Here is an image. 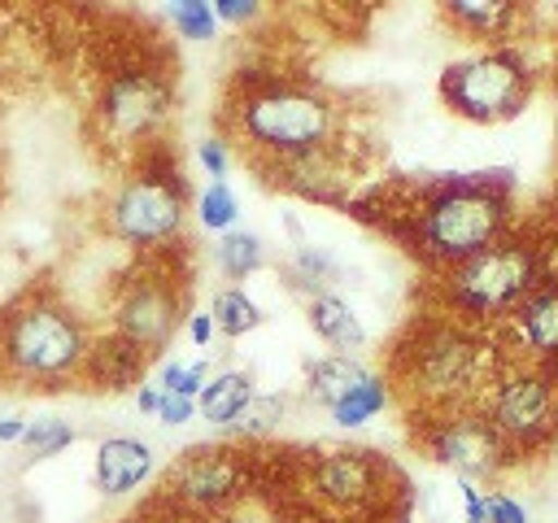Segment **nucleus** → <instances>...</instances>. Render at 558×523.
I'll return each instance as SVG.
<instances>
[{
	"label": "nucleus",
	"mask_w": 558,
	"mask_h": 523,
	"mask_svg": "<svg viewBox=\"0 0 558 523\" xmlns=\"http://www.w3.org/2000/svg\"><path fill=\"white\" fill-rule=\"evenodd\" d=\"M514 179L510 170H475V174H440L414 192V200L384 209L388 231L418 257L427 270H458L497 244L514 222Z\"/></svg>",
	"instance_id": "obj_1"
},
{
	"label": "nucleus",
	"mask_w": 558,
	"mask_h": 523,
	"mask_svg": "<svg viewBox=\"0 0 558 523\" xmlns=\"http://www.w3.org/2000/svg\"><path fill=\"white\" fill-rule=\"evenodd\" d=\"M388 362H392V384L410 405V418H436V414L484 410L510 353L501 340H488L480 327L462 318L423 314L418 323L405 327Z\"/></svg>",
	"instance_id": "obj_2"
},
{
	"label": "nucleus",
	"mask_w": 558,
	"mask_h": 523,
	"mask_svg": "<svg viewBox=\"0 0 558 523\" xmlns=\"http://www.w3.org/2000/svg\"><path fill=\"white\" fill-rule=\"evenodd\" d=\"M244 148L266 153L279 166L336 153V105L301 78H248L231 105Z\"/></svg>",
	"instance_id": "obj_3"
},
{
	"label": "nucleus",
	"mask_w": 558,
	"mask_h": 523,
	"mask_svg": "<svg viewBox=\"0 0 558 523\" xmlns=\"http://www.w3.org/2000/svg\"><path fill=\"white\" fill-rule=\"evenodd\" d=\"M545 244L532 231H506L480 257L440 275V314L471 327L506 323L510 309L545 279Z\"/></svg>",
	"instance_id": "obj_4"
},
{
	"label": "nucleus",
	"mask_w": 558,
	"mask_h": 523,
	"mask_svg": "<svg viewBox=\"0 0 558 523\" xmlns=\"http://www.w3.org/2000/svg\"><path fill=\"white\" fill-rule=\"evenodd\" d=\"M87 353L92 344L78 314L52 296H31L4 318L0 357L17 379H39V384L70 379L74 370L87 366Z\"/></svg>",
	"instance_id": "obj_5"
},
{
	"label": "nucleus",
	"mask_w": 558,
	"mask_h": 523,
	"mask_svg": "<svg viewBox=\"0 0 558 523\" xmlns=\"http://www.w3.org/2000/svg\"><path fill=\"white\" fill-rule=\"evenodd\" d=\"M187 214V179L166 153H148L109 200V231L135 248L179 240Z\"/></svg>",
	"instance_id": "obj_6"
},
{
	"label": "nucleus",
	"mask_w": 558,
	"mask_h": 523,
	"mask_svg": "<svg viewBox=\"0 0 558 523\" xmlns=\"http://www.w3.org/2000/svg\"><path fill=\"white\" fill-rule=\"evenodd\" d=\"M484 418L523 462L558 445V366L510 357L484 401Z\"/></svg>",
	"instance_id": "obj_7"
},
{
	"label": "nucleus",
	"mask_w": 558,
	"mask_h": 523,
	"mask_svg": "<svg viewBox=\"0 0 558 523\" xmlns=\"http://www.w3.org/2000/svg\"><path fill=\"white\" fill-rule=\"evenodd\" d=\"M440 100L449 105V113L466 122H510L532 100V65L514 44L484 48L475 57L445 65Z\"/></svg>",
	"instance_id": "obj_8"
},
{
	"label": "nucleus",
	"mask_w": 558,
	"mask_h": 523,
	"mask_svg": "<svg viewBox=\"0 0 558 523\" xmlns=\"http://www.w3.org/2000/svg\"><path fill=\"white\" fill-rule=\"evenodd\" d=\"M397 484V466H388L375 449H357V445H336V449H314L301 462V488L305 497H314L318 506L336 510V514H353V510H375Z\"/></svg>",
	"instance_id": "obj_9"
},
{
	"label": "nucleus",
	"mask_w": 558,
	"mask_h": 523,
	"mask_svg": "<svg viewBox=\"0 0 558 523\" xmlns=\"http://www.w3.org/2000/svg\"><path fill=\"white\" fill-rule=\"evenodd\" d=\"M414 445L458 471L466 484L475 479H497L506 475L519 458L510 453V445L497 436V427L484 418V410H462V414H436V418H414Z\"/></svg>",
	"instance_id": "obj_10"
},
{
	"label": "nucleus",
	"mask_w": 558,
	"mask_h": 523,
	"mask_svg": "<svg viewBox=\"0 0 558 523\" xmlns=\"http://www.w3.org/2000/svg\"><path fill=\"white\" fill-rule=\"evenodd\" d=\"M174 105V83L161 65L153 61H126L122 70L109 74V83L100 87L96 113L109 139L118 144H144L153 139Z\"/></svg>",
	"instance_id": "obj_11"
},
{
	"label": "nucleus",
	"mask_w": 558,
	"mask_h": 523,
	"mask_svg": "<svg viewBox=\"0 0 558 523\" xmlns=\"http://www.w3.org/2000/svg\"><path fill=\"white\" fill-rule=\"evenodd\" d=\"M253 484V458L235 445H196L183 458H174L166 475V497L183 510L214 514L240 501Z\"/></svg>",
	"instance_id": "obj_12"
},
{
	"label": "nucleus",
	"mask_w": 558,
	"mask_h": 523,
	"mask_svg": "<svg viewBox=\"0 0 558 523\" xmlns=\"http://www.w3.org/2000/svg\"><path fill=\"white\" fill-rule=\"evenodd\" d=\"M179 323H183V296L174 279H166L161 270H144L131 283H122V296L113 305V331L122 340H131L144 353H157L161 344H170Z\"/></svg>",
	"instance_id": "obj_13"
},
{
	"label": "nucleus",
	"mask_w": 558,
	"mask_h": 523,
	"mask_svg": "<svg viewBox=\"0 0 558 523\" xmlns=\"http://www.w3.org/2000/svg\"><path fill=\"white\" fill-rule=\"evenodd\" d=\"M506 327V353L558 366V275H545L501 323Z\"/></svg>",
	"instance_id": "obj_14"
},
{
	"label": "nucleus",
	"mask_w": 558,
	"mask_h": 523,
	"mask_svg": "<svg viewBox=\"0 0 558 523\" xmlns=\"http://www.w3.org/2000/svg\"><path fill=\"white\" fill-rule=\"evenodd\" d=\"M153 475V449L140 436H105L96 445V488L122 497Z\"/></svg>",
	"instance_id": "obj_15"
},
{
	"label": "nucleus",
	"mask_w": 558,
	"mask_h": 523,
	"mask_svg": "<svg viewBox=\"0 0 558 523\" xmlns=\"http://www.w3.org/2000/svg\"><path fill=\"white\" fill-rule=\"evenodd\" d=\"M440 17L453 22L466 39H484L497 48V39H506L527 17V9L514 0H449L440 4Z\"/></svg>",
	"instance_id": "obj_16"
},
{
	"label": "nucleus",
	"mask_w": 558,
	"mask_h": 523,
	"mask_svg": "<svg viewBox=\"0 0 558 523\" xmlns=\"http://www.w3.org/2000/svg\"><path fill=\"white\" fill-rule=\"evenodd\" d=\"M144 362H148V353L144 349H135L131 340H122L118 331L113 336H105L100 344H92V353H87V375L100 384V388H131V384H140V375H144Z\"/></svg>",
	"instance_id": "obj_17"
},
{
	"label": "nucleus",
	"mask_w": 558,
	"mask_h": 523,
	"mask_svg": "<svg viewBox=\"0 0 558 523\" xmlns=\"http://www.w3.org/2000/svg\"><path fill=\"white\" fill-rule=\"evenodd\" d=\"M253 397H257V388H253V375H248V370H218V375L201 388L196 410H201L205 423H214V427H231V423L248 410Z\"/></svg>",
	"instance_id": "obj_18"
},
{
	"label": "nucleus",
	"mask_w": 558,
	"mask_h": 523,
	"mask_svg": "<svg viewBox=\"0 0 558 523\" xmlns=\"http://www.w3.org/2000/svg\"><path fill=\"white\" fill-rule=\"evenodd\" d=\"M310 327H314L318 340H327V344H331L336 353H344V357H353V353L366 344V331H362L357 314H353L336 292L310 296Z\"/></svg>",
	"instance_id": "obj_19"
},
{
	"label": "nucleus",
	"mask_w": 558,
	"mask_h": 523,
	"mask_svg": "<svg viewBox=\"0 0 558 523\" xmlns=\"http://www.w3.org/2000/svg\"><path fill=\"white\" fill-rule=\"evenodd\" d=\"M366 375H371V370H362L357 357H344V353L318 357V362L305 366V397H310L314 405H327V410H331V405H336L340 397H349Z\"/></svg>",
	"instance_id": "obj_20"
},
{
	"label": "nucleus",
	"mask_w": 558,
	"mask_h": 523,
	"mask_svg": "<svg viewBox=\"0 0 558 523\" xmlns=\"http://www.w3.org/2000/svg\"><path fill=\"white\" fill-rule=\"evenodd\" d=\"M209 318H214V327H218L227 340H240V336H248L253 327H262V309H257V301H253L244 288H222V292L214 296Z\"/></svg>",
	"instance_id": "obj_21"
},
{
	"label": "nucleus",
	"mask_w": 558,
	"mask_h": 523,
	"mask_svg": "<svg viewBox=\"0 0 558 523\" xmlns=\"http://www.w3.org/2000/svg\"><path fill=\"white\" fill-rule=\"evenodd\" d=\"M388 379H379V375H366L349 397H340L336 405H331V418L340 423V427H357V423H366V418H375L384 405H388Z\"/></svg>",
	"instance_id": "obj_22"
},
{
	"label": "nucleus",
	"mask_w": 558,
	"mask_h": 523,
	"mask_svg": "<svg viewBox=\"0 0 558 523\" xmlns=\"http://www.w3.org/2000/svg\"><path fill=\"white\" fill-rule=\"evenodd\" d=\"M262 262H266V248H262V240L253 231H227V235H218V266H222L227 279H244Z\"/></svg>",
	"instance_id": "obj_23"
},
{
	"label": "nucleus",
	"mask_w": 558,
	"mask_h": 523,
	"mask_svg": "<svg viewBox=\"0 0 558 523\" xmlns=\"http://www.w3.org/2000/svg\"><path fill=\"white\" fill-rule=\"evenodd\" d=\"M74 427L65 423V418H35L31 427H26V436H22V449H26V462H44V458H52V453H65L70 445H74Z\"/></svg>",
	"instance_id": "obj_24"
},
{
	"label": "nucleus",
	"mask_w": 558,
	"mask_h": 523,
	"mask_svg": "<svg viewBox=\"0 0 558 523\" xmlns=\"http://www.w3.org/2000/svg\"><path fill=\"white\" fill-rule=\"evenodd\" d=\"M196 218L205 231H235V218H240V205H235V192L227 183H209L201 196H196Z\"/></svg>",
	"instance_id": "obj_25"
},
{
	"label": "nucleus",
	"mask_w": 558,
	"mask_h": 523,
	"mask_svg": "<svg viewBox=\"0 0 558 523\" xmlns=\"http://www.w3.org/2000/svg\"><path fill=\"white\" fill-rule=\"evenodd\" d=\"M288 414V397L283 392H266V397H253L248 410L231 423V431L240 436H266L270 427H279V418Z\"/></svg>",
	"instance_id": "obj_26"
},
{
	"label": "nucleus",
	"mask_w": 558,
	"mask_h": 523,
	"mask_svg": "<svg viewBox=\"0 0 558 523\" xmlns=\"http://www.w3.org/2000/svg\"><path fill=\"white\" fill-rule=\"evenodd\" d=\"M166 17L179 26L183 39H214V31H218L214 4H205V0H179L166 9Z\"/></svg>",
	"instance_id": "obj_27"
},
{
	"label": "nucleus",
	"mask_w": 558,
	"mask_h": 523,
	"mask_svg": "<svg viewBox=\"0 0 558 523\" xmlns=\"http://www.w3.org/2000/svg\"><path fill=\"white\" fill-rule=\"evenodd\" d=\"M205 384H209V362H166L161 366V392L196 401Z\"/></svg>",
	"instance_id": "obj_28"
},
{
	"label": "nucleus",
	"mask_w": 558,
	"mask_h": 523,
	"mask_svg": "<svg viewBox=\"0 0 558 523\" xmlns=\"http://www.w3.org/2000/svg\"><path fill=\"white\" fill-rule=\"evenodd\" d=\"M484 510H488V523H527V510L501 488L484 492Z\"/></svg>",
	"instance_id": "obj_29"
},
{
	"label": "nucleus",
	"mask_w": 558,
	"mask_h": 523,
	"mask_svg": "<svg viewBox=\"0 0 558 523\" xmlns=\"http://www.w3.org/2000/svg\"><path fill=\"white\" fill-rule=\"evenodd\" d=\"M196 161L205 166V174H214V183H222V174H227V144L222 139H201L196 144Z\"/></svg>",
	"instance_id": "obj_30"
},
{
	"label": "nucleus",
	"mask_w": 558,
	"mask_h": 523,
	"mask_svg": "<svg viewBox=\"0 0 558 523\" xmlns=\"http://www.w3.org/2000/svg\"><path fill=\"white\" fill-rule=\"evenodd\" d=\"M214 17H218V22L240 26V22L262 17V4H253V0H218V4H214Z\"/></svg>",
	"instance_id": "obj_31"
},
{
	"label": "nucleus",
	"mask_w": 558,
	"mask_h": 523,
	"mask_svg": "<svg viewBox=\"0 0 558 523\" xmlns=\"http://www.w3.org/2000/svg\"><path fill=\"white\" fill-rule=\"evenodd\" d=\"M192 414H196V401H192V397H174V392H166V397H161V410H157V418H161V423L183 427Z\"/></svg>",
	"instance_id": "obj_32"
},
{
	"label": "nucleus",
	"mask_w": 558,
	"mask_h": 523,
	"mask_svg": "<svg viewBox=\"0 0 558 523\" xmlns=\"http://www.w3.org/2000/svg\"><path fill=\"white\" fill-rule=\"evenodd\" d=\"M462 506H466V523H488V510H484V492L475 484L462 479Z\"/></svg>",
	"instance_id": "obj_33"
},
{
	"label": "nucleus",
	"mask_w": 558,
	"mask_h": 523,
	"mask_svg": "<svg viewBox=\"0 0 558 523\" xmlns=\"http://www.w3.org/2000/svg\"><path fill=\"white\" fill-rule=\"evenodd\" d=\"M187 336H192L196 349H205V344L214 340V318H209V314H192V318H187Z\"/></svg>",
	"instance_id": "obj_34"
},
{
	"label": "nucleus",
	"mask_w": 558,
	"mask_h": 523,
	"mask_svg": "<svg viewBox=\"0 0 558 523\" xmlns=\"http://www.w3.org/2000/svg\"><path fill=\"white\" fill-rule=\"evenodd\" d=\"M161 384H140V392H135V405H140V414H157L161 410Z\"/></svg>",
	"instance_id": "obj_35"
},
{
	"label": "nucleus",
	"mask_w": 558,
	"mask_h": 523,
	"mask_svg": "<svg viewBox=\"0 0 558 523\" xmlns=\"http://www.w3.org/2000/svg\"><path fill=\"white\" fill-rule=\"evenodd\" d=\"M26 427H31L26 418H0V445H13V440L22 445V436H26Z\"/></svg>",
	"instance_id": "obj_36"
}]
</instances>
